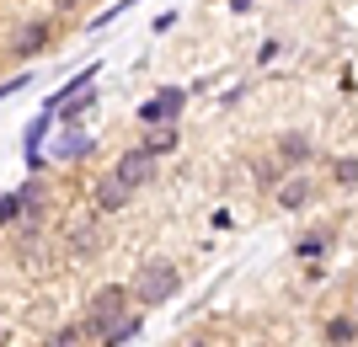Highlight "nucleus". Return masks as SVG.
<instances>
[{"label":"nucleus","instance_id":"0eeeda50","mask_svg":"<svg viewBox=\"0 0 358 347\" xmlns=\"http://www.w3.org/2000/svg\"><path fill=\"white\" fill-rule=\"evenodd\" d=\"M129 198H134V193H129V187H123L113 171L96 182V214H123V203H129Z\"/></svg>","mask_w":358,"mask_h":347},{"label":"nucleus","instance_id":"9d476101","mask_svg":"<svg viewBox=\"0 0 358 347\" xmlns=\"http://www.w3.org/2000/svg\"><path fill=\"white\" fill-rule=\"evenodd\" d=\"M273 155H278V161H284L289 171H299V166H305V161H310V139H305V134H284V139H278V150H273Z\"/></svg>","mask_w":358,"mask_h":347},{"label":"nucleus","instance_id":"393cba45","mask_svg":"<svg viewBox=\"0 0 358 347\" xmlns=\"http://www.w3.org/2000/svg\"><path fill=\"white\" fill-rule=\"evenodd\" d=\"M0 337H6V326H0Z\"/></svg>","mask_w":358,"mask_h":347},{"label":"nucleus","instance_id":"f03ea898","mask_svg":"<svg viewBox=\"0 0 358 347\" xmlns=\"http://www.w3.org/2000/svg\"><path fill=\"white\" fill-rule=\"evenodd\" d=\"M129 304H134V294H129V288H123V283H107V288H96V294H91V304H86V316H80V326H86V337H91V342H96V337H102L107 326H118Z\"/></svg>","mask_w":358,"mask_h":347},{"label":"nucleus","instance_id":"39448f33","mask_svg":"<svg viewBox=\"0 0 358 347\" xmlns=\"http://www.w3.org/2000/svg\"><path fill=\"white\" fill-rule=\"evenodd\" d=\"M48 43H54V22H48V16H38V22H27V27L11 38V54H16L22 64H32Z\"/></svg>","mask_w":358,"mask_h":347},{"label":"nucleus","instance_id":"f3484780","mask_svg":"<svg viewBox=\"0 0 358 347\" xmlns=\"http://www.w3.org/2000/svg\"><path fill=\"white\" fill-rule=\"evenodd\" d=\"M16 219H22V187L0 198V225H16Z\"/></svg>","mask_w":358,"mask_h":347},{"label":"nucleus","instance_id":"aec40b11","mask_svg":"<svg viewBox=\"0 0 358 347\" xmlns=\"http://www.w3.org/2000/svg\"><path fill=\"white\" fill-rule=\"evenodd\" d=\"M80 6H91V0H54V11H59V16H70V11H80Z\"/></svg>","mask_w":358,"mask_h":347},{"label":"nucleus","instance_id":"5701e85b","mask_svg":"<svg viewBox=\"0 0 358 347\" xmlns=\"http://www.w3.org/2000/svg\"><path fill=\"white\" fill-rule=\"evenodd\" d=\"M187 347H209V342H187Z\"/></svg>","mask_w":358,"mask_h":347},{"label":"nucleus","instance_id":"412c9836","mask_svg":"<svg viewBox=\"0 0 358 347\" xmlns=\"http://www.w3.org/2000/svg\"><path fill=\"white\" fill-rule=\"evenodd\" d=\"M27 86V75H16V80H6V86H0V102H6V96H16V91Z\"/></svg>","mask_w":358,"mask_h":347},{"label":"nucleus","instance_id":"6ab92c4d","mask_svg":"<svg viewBox=\"0 0 358 347\" xmlns=\"http://www.w3.org/2000/svg\"><path fill=\"white\" fill-rule=\"evenodd\" d=\"M129 6H134V0H118V6H107L102 16H91V27H107V22H113V16H123V11H129Z\"/></svg>","mask_w":358,"mask_h":347},{"label":"nucleus","instance_id":"ddd939ff","mask_svg":"<svg viewBox=\"0 0 358 347\" xmlns=\"http://www.w3.org/2000/svg\"><path fill=\"white\" fill-rule=\"evenodd\" d=\"M327 230H315V235H305V241H294V262H321L327 257Z\"/></svg>","mask_w":358,"mask_h":347},{"label":"nucleus","instance_id":"4be33fe9","mask_svg":"<svg viewBox=\"0 0 358 347\" xmlns=\"http://www.w3.org/2000/svg\"><path fill=\"white\" fill-rule=\"evenodd\" d=\"M252 6H257V0H230V11H236V16H241V11H252Z\"/></svg>","mask_w":358,"mask_h":347},{"label":"nucleus","instance_id":"4468645a","mask_svg":"<svg viewBox=\"0 0 358 347\" xmlns=\"http://www.w3.org/2000/svg\"><path fill=\"white\" fill-rule=\"evenodd\" d=\"M134 332H139V320H134V316H123L118 326H107V332L96 337V347H123V342H129Z\"/></svg>","mask_w":358,"mask_h":347},{"label":"nucleus","instance_id":"1a4fd4ad","mask_svg":"<svg viewBox=\"0 0 358 347\" xmlns=\"http://www.w3.org/2000/svg\"><path fill=\"white\" fill-rule=\"evenodd\" d=\"M321 342L327 347H353L358 342V316H331L327 326H321Z\"/></svg>","mask_w":358,"mask_h":347},{"label":"nucleus","instance_id":"dca6fc26","mask_svg":"<svg viewBox=\"0 0 358 347\" xmlns=\"http://www.w3.org/2000/svg\"><path fill=\"white\" fill-rule=\"evenodd\" d=\"M331 177L343 182V187H358V155H343V161L331 166Z\"/></svg>","mask_w":358,"mask_h":347},{"label":"nucleus","instance_id":"6e6552de","mask_svg":"<svg viewBox=\"0 0 358 347\" xmlns=\"http://www.w3.org/2000/svg\"><path fill=\"white\" fill-rule=\"evenodd\" d=\"M139 145H145V150L155 155V161H161V155H171V150L182 145V128H177V123H155V128H150V134L139 139Z\"/></svg>","mask_w":358,"mask_h":347},{"label":"nucleus","instance_id":"f257e3e1","mask_svg":"<svg viewBox=\"0 0 358 347\" xmlns=\"http://www.w3.org/2000/svg\"><path fill=\"white\" fill-rule=\"evenodd\" d=\"M177 288H182V272L171 267V262H166V257H150L145 267L134 272V283H129V294H134V304H145V310H155V304L177 300Z\"/></svg>","mask_w":358,"mask_h":347},{"label":"nucleus","instance_id":"a211bd4d","mask_svg":"<svg viewBox=\"0 0 358 347\" xmlns=\"http://www.w3.org/2000/svg\"><path fill=\"white\" fill-rule=\"evenodd\" d=\"M278 54H284V38H268V43L257 48V64H273Z\"/></svg>","mask_w":358,"mask_h":347},{"label":"nucleus","instance_id":"f8f14e48","mask_svg":"<svg viewBox=\"0 0 358 347\" xmlns=\"http://www.w3.org/2000/svg\"><path fill=\"white\" fill-rule=\"evenodd\" d=\"M96 246H102V235H96V225H86V230L75 225V230H70V251H75V257H80V262H91V257H96Z\"/></svg>","mask_w":358,"mask_h":347},{"label":"nucleus","instance_id":"423d86ee","mask_svg":"<svg viewBox=\"0 0 358 347\" xmlns=\"http://www.w3.org/2000/svg\"><path fill=\"white\" fill-rule=\"evenodd\" d=\"M273 203H278L284 214H299L305 203H310V182L299 177V171H289V177L278 182V187H273Z\"/></svg>","mask_w":358,"mask_h":347},{"label":"nucleus","instance_id":"20e7f679","mask_svg":"<svg viewBox=\"0 0 358 347\" xmlns=\"http://www.w3.org/2000/svg\"><path fill=\"white\" fill-rule=\"evenodd\" d=\"M113 177H118L123 187L134 193V187H145V182L155 177V155H150L145 145H134V150H123L118 161H113Z\"/></svg>","mask_w":358,"mask_h":347},{"label":"nucleus","instance_id":"2eb2a0df","mask_svg":"<svg viewBox=\"0 0 358 347\" xmlns=\"http://www.w3.org/2000/svg\"><path fill=\"white\" fill-rule=\"evenodd\" d=\"M91 337H86V326H80V320H75V326H59V332L48 337V347H86Z\"/></svg>","mask_w":358,"mask_h":347},{"label":"nucleus","instance_id":"b1692460","mask_svg":"<svg viewBox=\"0 0 358 347\" xmlns=\"http://www.w3.org/2000/svg\"><path fill=\"white\" fill-rule=\"evenodd\" d=\"M353 316H358V300H353Z\"/></svg>","mask_w":358,"mask_h":347},{"label":"nucleus","instance_id":"7ed1b4c3","mask_svg":"<svg viewBox=\"0 0 358 347\" xmlns=\"http://www.w3.org/2000/svg\"><path fill=\"white\" fill-rule=\"evenodd\" d=\"M182 107H187V86H171V91H155L145 107H139V123L155 128V123H177Z\"/></svg>","mask_w":358,"mask_h":347},{"label":"nucleus","instance_id":"9b49d317","mask_svg":"<svg viewBox=\"0 0 358 347\" xmlns=\"http://www.w3.org/2000/svg\"><path fill=\"white\" fill-rule=\"evenodd\" d=\"M284 177H289V166L278 161V155H262V161H252V182H257V187H268V193H273Z\"/></svg>","mask_w":358,"mask_h":347}]
</instances>
